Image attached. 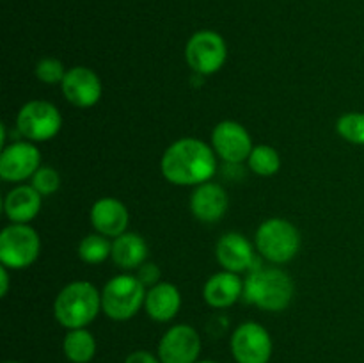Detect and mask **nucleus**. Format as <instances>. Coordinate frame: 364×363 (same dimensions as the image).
<instances>
[{
  "label": "nucleus",
  "instance_id": "nucleus-26",
  "mask_svg": "<svg viewBox=\"0 0 364 363\" xmlns=\"http://www.w3.org/2000/svg\"><path fill=\"white\" fill-rule=\"evenodd\" d=\"M32 187L41 196H52L60 187V174L53 167L41 166L32 177Z\"/></svg>",
  "mask_w": 364,
  "mask_h": 363
},
{
  "label": "nucleus",
  "instance_id": "nucleus-18",
  "mask_svg": "<svg viewBox=\"0 0 364 363\" xmlns=\"http://www.w3.org/2000/svg\"><path fill=\"white\" fill-rule=\"evenodd\" d=\"M146 313L156 322H169L178 315L181 308V294L176 285L169 281H160L155 287L148 288L144 301Z\"/></svg>",
  "mask_w": 364,
  "mask_h": 363
},
{
  "label": "nucleus",
  "instance_id": "nucleus-14",
  "mask_svg": "<svg viewBox=\"0 0 364 363\" xmlns=\"http://www.w3.org/2000/svg\"><path fill=\"white\" fill-rule=\"evenodd\" d=\"M215 256L217 262L220 263L224 270L237 274L244 273V270H251V267L256 262L252 244L244 235L237 233V231L224 233L219 238L215 246Z\"/></svg>",
  "mask_w": 364,
  "mask_h": 363
},
{
  "label": "nucleus",
  "instance_id": "nucleus-17",
  "mask_svg": "<svg viewBox=\"0 0 364 363\" xmlns=\"http://www.w3.org/2000/svg\"><path fill=\"white\" fill-rule=\"evenodd\" d=\"M203 298H205L206 305L212 308H230L238 299L244 298V281L237 273L220 270L206 280Z\"/></svg>",
  "mask_w": 364,
  "mask_h": 363
},
{
  "label": "nucleus",
  "instance_id": "nucleus-5",
  "mask_svg": "<svg viewBox=\"0 0 364 363\" xmlns=\"http://www.w3.org/2000/svg\"><path fill=\"white\" fill-rule=\"evenodd\" d=\"M146 292L135 274H117L103 287L102 312L112 320L132 319L144 306Z\"/></svg>",
  "mask_w": 364,
  "mask_h": 363
},
{
  "label": "nucleus",
  "instance_id": "nucleus-3",
  "mask_svg": "<svg viewBox=\"0 0 364 363\" xmlns=\"http://www.w3.org/2000/svg\"><path fill=\"white\" fill-rule=\"evenodd\" d=\"M102 310V292L89 281H71L53 301L55 320L66 330L87 327Z\"/></svg>",
  "mask_w": 364,
  "mask_h": 363
},
{
  "label": "nucleus",
  "instance_id": "nucleus-25",
  "mask_svg": "<svg viewBox=\"0 0 364 363\" xmlns=\"http://www.w3.org/2000/svg\"><path fill=\"white\" fill-rule=\"evenodd\" d=\"M68 70H64V64L55 57H45L36 64V77L39 82L48 85L63 84Z\"/></svg>",
  "mask_w": 364,
  "mask_h": 363
},
{
  "label": "nucleus",
  "instance_id": "nucleus-21",
  "mask_svg": "<svg viewBox=\"0 0 364 363\" xmlns=\"http://www.w3.org/2000/svg\"><path fill=\"white\" fill-rule=\"evenodd\" d=\"M64 356L71 363H89L96 354V340L85 327L68 330L63 342Z\"/></svg>",
  "mask_w": 364,
  "mask_h": 363
},
{
  "label": "nucleus",
  "instance_id": "nucleus-11",
  "mask_svg": "<svg viewBox=\"0 0 364 363\" xmlns=\"http://www.w3.org/2000/svg\"><path fill=\"white\" fill-rule=\"evenodd\" d=\"M199 352L201 338L188 324H176L160 338L159 358L162 363H196Z\"/></svg>",
  "mask_w": 364,
  "mask_h": 363
},
{
  "label": "nucleus",
  "instance_id": "nucleus-4",
  "mask_svg": "<svg viewBox=\"0 0 364 363\" xmlns=\"http://www.w3.org/2000/svg\"><path fill=\"white\" fill-rule=\"evenodd\" d=\"M256 249L270 263H288L301 251V233L290 221L272 217L263 221L255 235Z\"/></svg>",
  "mask_w": 364,
  "mask_h": 363
},
{
  "label": "nucleus",
  "instance_id": "nucleus-2",
  "mask_svg": "<svg viewBox=\"0 0 364 363\" xmlns=\"http://www.w3.org/2000/svg\"><path fill=\"white\" fill-rule=\"evenodd\" d=\"M294 281L279 267H262L256 260L244 280V299L265 312H283L294 299Z\"/></svg>",
  "mask_w": 364,
  "mask_h": 363
},
{
  "label": "nucleus",
  "instance_id": "nucleus-10",
  "mask_svg": "<svg viewBox=\"0 0 364 363\" xmlns=\"http://www.w3.org/2000/svg\"><path fill=\"white\" fill-rule=\"evenodd\" d=\"M212 148L226 164H242L252 152V139L247 128L233 120H224L212 130Z\"/></svg>",
  "mask_w": 364,
  "mask_h": 363
},
{
  "label": "nucleus",
  "instance_id": "nucleus-30",
  "mask_svg": "<svg viewBox=\"0 0 364 363\" xmlns=\"http://www.w3.org/2000/svg\"><path fill=\"white\" fill-rule=\"evenodd\" d=\"M196 363H217V362H210V359H205V362H196Z\"/></svg>",
  "mask_w": 364,
  "mask_h": 363
},
{
  "label": "nucleus",
  "instance_id": "nucleus-31",
  "mask_svg": "<svg viewBox=\"0 0 364 363\" xmlns=\"http://www.w3.org/2000/svg\"><path fill=\"white\" fill-rule=\"evenodd\" d=\"M6 363H18V362H6Z\"/></svg>",
  "mask_w": 364,
  "mask_h": 363
},
{
  "label": "nucleus",
  "instance_id": "nucleus-28",
  "mask_svg": "<svg viewBox=\"0 0 364 363\" xmlns=\"http://www.w3.org/2000/svg\"><path fill=\"white\" fill-rule=\"evenodd\" d=\"M124 363H162V362H160V358H156V356L149 351H134L132 354L127 356Z\"/></svg>",
  "mask_w": 364,
  "mask_h": 363
},
{
  "label": "nucleus",
  "instance_id": "nucleus-22",
  "mask_svg": "<svg viewBox=\"0 0 364 363\" xmlns=\"http://www.w3.org/2000/svg\"><path fill=\"white\" fill-rule=\"evenodd\" d=\"M112 255V242L102 233L87 235L78 244V256L85 263H102Z\"/></svg>",
  "mask_w": 364,
  "mask_h": 363
},
{
  "label": "nucleus",
  "instance_id": "nucleus-27",
  "mask_svg": "<svg viewBox=\"0 0 364 363\" xmlns=\"http://www.w3.org/2000/svg\"><path fill=\"white\" fill-rule=\"evenodd\" d=\"M135 276L139 278V281H141L146 288H151V287H155V285L160 283V269L156 263L144 262L137 269Z\"/></svg>",
  "mask_w": 364,
  "mask_h": 363
},
{
  "label": "nucleus",
  "instance_id": "nucleus-9",
  "mask_svg": "<svg viewBox=\"0 0 364 363\" xmlns=\"http://www.w3.org/2000/svg\"><path fill=\"white\" fill-rule=\"evenodd\" d=\"M272 349L269 331L252 320L240 324L231 337V352L237 363H269Z\"/></svg>",
  "mask_w": 364,
  "mask_h": 363
},
{
  "label": "nucleus",
  "instance_id": "nucleus-16",
  "mask_svg": "<svg viewBox=\"0 0 364 363\" xmlns=\"http://www.w3.org/2000/svg\"><path fill=\"white\" fill-rule=\"evenodd\" d=\"M228 194L219 184L205 182L191 196V212L201 223H217L228 212Z\"/></svg>",
  "mask_w": 364,
  "mask_h": 363
},
{
  "label": "nucleus",
  "instance_id": "nucleus-20",
  "mask_svg": "<svg viewBox=\"0 0 364 363\" xmlns=\"http://www.w3.org/2000/svg\"><path fill=\"white\" fill-rule=\"evenodd\" d=\"M148 244L141 235L134 233V231H124L123 235L112 241L110 258L119 269L137 270L148 260Z\"/></svg>",
  "mask_w": 364,
  "mask_h": 363
},
{
  "label": "nucleus",
  "instance_id": "nucleus-12",
  "mask_svg": "<svg viewBox=\"0 0 364 363\" xmlns=\"http://www.w3.org/2000/svg\"><path fill=\"white\" fill-rule=\"evenodd\" d=\"M41 167V153L31 141H16L0 155V177L6 182H25Z\"/></svg>",
  "mask_w": 364,
  "mask_h": 363
},
{
  "label": "nucleus",
  "instance_id": "nucleus-19",
  "mask_svg": "<svg viewBox=\"0 0 364 363\" xmlns=\"http://www.w3.org/2000/svg\"><path fill=\"white\" fill-rule=\"evenodd\" d=\"M43 196L32 185H18L7 192L4 199V212L11 223L28 224L41 210Z\"/></svg>",
  "mask_w": 364,
  "mask_h": 363
},
{
  "label": "nucleus",
  "instance_id": "nucleus-24",
  "mask_svg": "<svg viewBox=\"0 0 364 363\" xmlns=\"http://www.w3.org/2000/svg\"><path fill=\"white\" fill-rule=\"evenodd\" d=\"M336 132L347 142L364 146V112H347L336 121Z\"/></svg>",
  "mask_w": 364,
  "mask_h": 363
},
{
  "label": "nucleus",
  "instance_id": "nucleus-1",
  "mask_svg": "<svg viewBox=\"0 0 364 363\" xmlns=\"http://www.w3.org/2000/svg\"><path fill=\"white\" fill-rule=\"evenodd\" d=\"M217 153L206 142L196 137L174 141L164 152L160 169L164 178L180 187H198L212 180L217 171Z\"/></svg>",
  "mask_w": 364,
  "mask_h": 363
},
{
  "label": "nucleus",
  "instance_id": "nucleus-23",
  "mask_svg": "<svg viewBox=\"0 0 364 363\" xmlns=\"http://www.w3.org/2000/svg\"><path fill=\"white\" fill-rule=\"evenodd\" d=\"M252 173L259 177H274L281 169V157L276 148L269 144L255 146L247 159Z\"/></svg>",
  "mask_w": 364,
  "mask_h": 363
},
{
  "label": "nucleus",
  "instance_id": "nucleus-13",
  "mask_svg": "<svg viewBox=\"0 0 364 363\" xmlns=\"http://www.w3.org/2000/svg\"><path fill=\"white\" fill-rule=\"evenodd\" d=\"M60 89H63L64 98L78 109L95 107L103 93L102 80H100L98 75L91 68L85 66H75L68 70Z\"/></svg>",
  "mask_w": 364,
  "mask_h": 363
},
{
  "label": "nucleus",
  "instance_id": "nucleus-29",
  "mask_svg": "<svg viewBox=\"0 0 364 363\" xmlns=\"http://www.w3.org/2000/svg\"><path fill=\"white\" fill-rule=\"evenodd\" d=\"M7 269L9 267L6 265H0V278H2V288H0V294H2V298H6L7 295V290H9V273H7Z\"/></svg>",
  "mask_w": 364,
  "mask_h": 363
},
{
  "label": "nucleus",
  "instance_id": "nucleus-15",
  "mask_svg": "<svg viewBox=\"0 0 364 363\" xmlns=\"http://www.w3.org/2000/svg\"><path fill=\"white\" fill-rule=\"evenodd\" d=\"M130 214L127 205L116 198H100L91 206V224L96 233H102L109 238H116L128 231Z\"/></svg>",
  "mask_w": 364,
  "mask_h": 363
},
{
  "label": "nucleus",
  "instance_id": "nucleus-7",
  "mask_svg": "<svg viewBox=\"0 0 364 363\" xmlns=\"http://www.w3.org/2000/svg\"><path fill=\"white\" fill-rule=\"evenodd\" d=\"M16 127L27 141L45 142L59 134L63 116L53 103L46 100H31L18 110Z\"/></svg>",
  "mask_w": 364,
  "mask_h": 363
},
{
  "label": "nucleus",
  "instance_id": "nucleus-6",
  "mask_svg": "<svg viewBox=\"0 0 364 363\" xmlns=\"http://www.w3.org/2000/svg\"><path fill=\"white\" fill-rule=\"evenodd\" d=\"M41 251L38 231L28 224H9L0 233V262L9 269L31 267Z\"/></svg>",
  "mask_w": 364,
  "mask_h": 363
},
{
  "label": "nucleus",
  "instance_id": "nucleus-8",
  "mask_svg": "<svg viewBox=\"0 0 364 363\" xmlns=\"http://www.w3.org/2000/svg\"><path fill=\"white\" fill-rule=\"evenodd\" d=\"M185 59L198 75H213L228 59V45L215 31H199L191 36L185 46Z\"/></svg>",
  "mask_w": 364,
  "mask_h": 363
}]
</instances>
